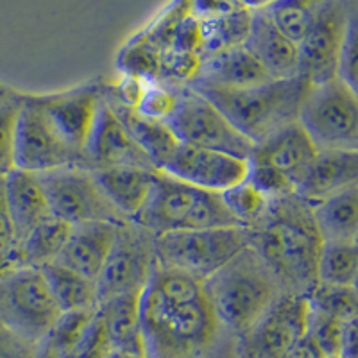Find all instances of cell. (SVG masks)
<instances>
[{
  "label": "cell",
  "instance_id": "d590c367",
  "mask_svg": "<svg viewBox=\"0 0 358 358\" xmlns=\"http://www.w3.org/2000/svg\"><path fill=\"white\" fill-rule=\"evenodd\" d=\"M306 299H308L310 308L338 319V321L348 322L357 319V287H337L317 283Z\"/></svg>",
  "mask_w": 358,
  "mask_h": 358
},
{
  "label": "cell",
  "instance_id": "7bdbcfd3",
  "mask_svg": "<svg viewBox=\"0 0 358 358\" xmlns=\"http://www.w3.org/2000/svg\"><path fill=\"white\" fill-rule=\"evenodd\" d=\"M41 344L0 324V358H38Z\"/></svg>",
  "mask_w": 358,
  "mask_h": 358
},
{
  "label": "cell",
  "instance_id": "52a82bcc",
  "mask_svg": "<svg viewBox=\"0 0 358 358\" xmlns=\"http://www.w3.org/2000/svg\"><path fill=\"white\" fill-rule=\"evenodd\" d=\"M248 244L251 229L241 226L163 233L156 236V264L203 283Z\"/></svg>",
  "mask_w": 358,
  "mask_h": 358
},
{
  "label": "cell",
  "instance_id": "8d00e7d4",
  "mask_svg": "<svg viewBox=\"0 0 358 358\" xmlns=\"http://www.w3.org/2000/svg\"><path fill=\"white\" fill-rule=\"evenodd\" d=\"M199 62V54L179 52V50L172 49L162 50L156 83L169 86V88H179V86L190 85L197 72Z\"/></svg>",
  "mask_w": 358,
  "mask_h": 358
},
{
  "label": "cell",
  "instance_id": "ee69618b",
  "mask_svg": "<svg viewBox=\"0 0 358 358\" xmlns=\"http://www.w3.org/2000/svg\"><path fill=\"white\" fill-rule=\"evenodd\" d=\"M201 47V24L194 17L188 15L176 29L169 49L179 50V52H194L199 54Z\"/></svg>",
  "mask_w": 358,
  "mask_h": 358
},
{
  "label": "cell",
  "instance_id": "5b68a950",
  "mask_svg": "<svg viewBox=\"0 0 358 358\" xmlns=\"http://www.w3.org/2000/svg\"><path fill=\"white\" fill-rule=\"evenodd\" d=\"M133 220L156 236L238 226L220 194L199 190L159 171L145 204Z\"/></svg>",
  "mask_w": 358,
  "mask_h": 358
},
{
  "label": "cell",
  "instance_id": "4dcf8cb0",
  "mask_svg": "<svg viewBox=\"0 0 358 358\" xmlns=\"http://www.w3.org/2000/svg\"><path fill=\"white\" fill-rule=\"evenodd\" d=\"M357 242H322L317 260V283L337 287H357Z\"/></svg>",
  "mask_w": 358,
  "mask_h": 358
},
{
  "label": "cell",
  "instance_id": "d4e9b609",
  "mask_svg": "<svg viewBox=\"0 0 358 358\" xmlns=\"http://www.w3.org/2000/svg\"><path fill=\"white\" fill-rule=\"evenodd\" d=\"M140 294H122L99 303L97 317L115 353L143 357Z\"/></svg>",
  "mask_w": 358,
  "mask_h": 358
},
{
  "label": "cell",
  "instance_id": "484cf974",
  "mask_svg": "<svg viewBox=\"0 0 358 358\" xmlns=\"http://www.w3.org/2000/svg\"><path fill=\"white\" fill-rule=\"evenodd\" d=\"M92 172L104 196L126 219H133L142 210L158 174V171L143 167H110Z\"/></svg>",
  "mask_w": 358,
  "mask_h": 358
},
{
  "label": "cell",
  "instance_id": "74e56055",
  "mask_svg": "<svg viewBox=\"0 0 358 358\" xmlns=\"http://www.w3.org/2000/svg\"><path fill=\"white\" fill-rule=\"evenodd\" d=\"M190 15V0H172L171 4L156 15L155 20L140 31V36L156 45L159 50L171 47L176 29Z\"/></svg>",
  "mask_w": 358,
  "mask_h": 358
},
{
  "label": "cell",
  "instance_id": "83f0119b",
  "mask_svg": "<svg viewBox=\"0 0 358 358\" xmlns=\"http://www.w3.org/2000/svg\"><path fill=\"white\" fill-rule=\"evenodd\" d=\"M62 313L85 312L99 306L97 283L65 265L52 262L40 268Z\"/></svg>",
  "mask_w": 358,
  "mask_h": 358
},
{
  "label": "cell",
  "instance_id": "d6986e66",
  "mask_svg": "<svg viewBox=\"0 0 358 358\" xmlns=\"http://www.w3.org/2000/svg\"><path fill=\"white\" fill-rule=\"evenodd\" d=\"M315 156H317V149L312 140L306 136L299 124L294 122L273 133L264 142L257 143L252 147L249 158L260 159L271 167L278 169L281 174H285L290 179L294 188H297L305 179L308 169L312 167Z\"/></svg>",
  "mask_w": 358,
  "mask_h": 358
},
{
  "label": "cell",
  "instance_id": "3957f363",
  "mask_svg": "<svg viewBox=\"0 0 358 358\" xmlns=\"http://www.w3.org/2000/svg\"><path fill=\"white\" fill-rule=\"evenodd\" d=\"M201 285L217 317L235 337L245 334L283 294L273 271L251 244Z\"/></svg>",
  "mask_w": 358,
  "mask_h": 358
},
{
  "label": "cell",
  "instance_id": "8992f818",
  "mask_svg": "<svg viewBox=\"0 0 358 358\" xmlns=\"http://www.w3.org/2000/svg\"><path fill=\"white\" fill-rule=\"evenodd\" d=\"M297 124L317 151H358V92L341 79L310 85Z\"/></svg>",
  "mask_w": 358,
  "mask_h": 358
},
{
  "label": "cell",
  "instance_id": "1f68e13d",
  "mask_svg": "<svg viewBox=\"0 0 358 358\" xmlns=\"http://www.w3.org/2000/svg\"><path fill=\"white\" fill-rule=\"evenodd\" d=\"M322 4L324 0H278L265 8V11L281 33L299 43L317 17Z\"/></svg>",
  "mask_w": 358,
  "mask_h": 358
},
{
  "label": "cell",
  "instance_id": "30bf717a",
  "mask_svg": "<svg viewBox=\"0 0 358 358\" xmlns=\"http://www.w3.org/2000/svg\"><path fill=\"white\" fill-rule=\"evenodd\" d=\"M179 143L248 159L252 143L231 126L212 102L192 86H179L178 104L167 120Z\"/></svg>",
  "mask_w": 358,
  "mask_h": 358
},
{
  "label": "cell",
  "instance_id": "e575fe53",
  "mask_svg": "<svg viewBox=\"0 0 358 358\" xmlns=\"http://www.w3.org/2000/svg\"><path fill=\"white\" fill-rule=\"evenodd\" d=\"M24 94L0 85V179L15 169V136Z\"/></svg>",
  "mask_w": 358,
  "mask_h": 358
},
{
  "label": "cell",
  "instance_id": "7dc6e473",
  "mask_svg": "<svg viewBox=\"0 0 358 358\" xmlns=\"http://www.w3.org/2000/svg\"><path fill=\"white\" fill-rule=\"evenodd\" d=\"M285 358H324V355H322L321 351H319V348L313 344L312 338H310L308 335H305V337L292 348V351H290Z\"/></svg>",
  "mask_w": 358,
  "mask_h": 358
},
{
  "label": "cell",
  "instance_id": "4316f807",
  "mask_svg": "<svg viewBox=\"0 0 358 358\" xmlns=\"http://www.w3.org/2000/svg\"><path fill=\"white\" fill-rule=\"evenodd\" d=\"M310 208L322 242H357L358 187L348 188Z\"/></svg>",
  "mask_w": 358,
  "mask_h": 358
},
{
  "label": "cell",
  "instance_id": "f35d334b",
  "mask_svg": "<svg viewBox=\"0 0 358 358\" xmlns=\"http://www.w3.org/2000/svg\"><path fill=\"white\" fill-rule=\"evenodd\" d=\"M245 179L260 192L267 201H276L281 197L296 194V188L285 174L271 167L260 159H248V174Z\"/></svg>",
  "mask_w": 358,
  "mask_h": 358
},
{
  "label": "cell",
  "instance_id": "f907efd6",
  "mask_svg": "<svg viewBox=\"0 0 358 358\" xmlns=\"http://www.w3.org/2000/svg\"><path fill=\"white\" fill-rule=\"evenodd\" d=\"M241 2H242V0H241Z\"/></svg>",
  "mask_w": 358,
  "mask_h": 358
},
{
  "label": "cell",
  "instance_id": "836d02e7",
  "mask_svg": "<svg viewBox=\"0 0 358 358\" xmlns=\"http://www.w3.org/2000/svg\"><path fill=\"white\" fill-rule=\"evenodd\" d=\"M220 196H222L224 204L233 215L235 222L245 229L257 228L264 220L268 210V203H271L249 183L248 179H242L241 183L233 185Z\"/></svg>",
  "mask_w": 358,
  "mask_h": 358
},
{
  "label": "cell",
  "instance_id": "8fae6325",
  "mask_svg": "<svg viewBox=\"0 0 358 358\" xmlns=\"http://www.w3.org/2000/svg\"><path fill=\"white\" fill-rule=\"evenodd\" d=\"M62 167H86L83 152L66 142L33 95L24 94L15 136V169L45 174Z\"/></svg>",
  "mask_w": 358,
  "mask_h": 358
},
{
  "label": "cell",
  "instance_id": "681fc988",
  "mask_svg": "<svg viewBox=\"0 0 358 358\" xmlns=\"http://www.w3.org/2000/svg\"><path fill=\"white\" fill-rule=\"evenodd\" d=\"M324 358H342V357H324Z\"/></svg>",
  "mask_w": 358,
  "mask_h": 358
},
{
  "label": "cell",
  "instance_id": "ffe728a7",
  "mask_svg": "<svg viewBox=\"0 0 358 358\" xmlns=\"http://www.w3.org/2000/svg\"><path fill=\"white\" fill-rule=\"evenodd\" d=\"M101 95L115 113V117L126 127L133 142L145 152L156 171H162L179 145L171 126L167 122H162V120L145 117L134 106L118 101L106 85H101Z\"/></svg>",
  "mask_w": 358,
  "mask_h": 358
},
{
  "label": "cell",
  "instance_id": "2e32d148",
  "mask_svg": "<svg viewBox=\"0 0 358 358\" xmlns=\"http://www.w3.org/2000/svg\"><path fill=\"white\" fill-rule=\"evenodd\" d=\"M83 158L90 171L110 167H143L156 171L104 99H101L92 129L83 147Z\"/></svg>",
  "mask_w": 358,
  "mask_h": 358
},
{
  "label": "cell",
  "instance_id": "60d3db41",
  "mask_svg": "<svg viewBox=\"0 0 358 358\" xmlns=\"http://www.w3.org/2000/svg\"><path fill=\"white\" fill-rule=\"evenodd\" d=\"M344 326H346L344 321H338V319L330 317V315H324V313H319L310 308L306 335L312 338L313 344L319 348V351L324 357H338Z\"/></svg>",
  "mask_w": 358,
  "mask_h": 358
},
{
  "label": "cell",
  "instance_id": "b9f144b4",
  "mask_svg": "<svg viewBox=\"0 0 358 358\" xmlns=\"http://www.w3.org/2000/svg\"><path fill=\"white\" fill-rule=\"evenodd\" d=\"M178 104V88H169L159 83H147L136 110L155 120L167 122Z\"/></svg>",
  "mask_w": 358,
  "mask_h": 358
},
{
  "label": "cell",
  "instance_id": "6da1fadb",
  "mask_svg": "<svg viewBox=\"0 0 358 358\" xmlns=\"http://www.w3.org/2000/svg\"><path fill=\"white\" fill-rule=\"evenodd\" d=\"M140 328L143 358H236L201 281L158 264L140 294Z\"/></svg>",
  "mask_w": 358,
  "mask_h": 358
},
{
  "label": "cell",
  "instance_id": "ac0fdd59",
  "mask_svg": "<svg viewBox=\"0 0 358 358\" xmlns=\"http://www.w3.org/2000/svg\"><path fill=\"white\" fill-rule=\"evenodd\" d=\"M244 47L264 66L271 79H290L299 76L297 43L281 33L265 9L251 11V29Z\"/></svg>",
  "mask_w": 358,
  "mask_h": 358
},
{
  "label": "cell",
  "instance_id": "7402d4cb",
  "mask_svg": "<svg viewBox=\"0 0 358 358\" xmlns=\"http://www.w3.org/2000/svg\"><path fill=\"white\" fill-rule=\"evenodd\" d=\"M358 187V151H317L296 196L310 206Z\"/></svg>",
  "mask_w": 358,
  "mask_h": 358
},
{
  "label": "cell",
  "instance_id": "d6a6232c",
  "mask_svg": "<svg viewBox=\"0 0 358 358\" xmlns=\"http://www.w3.org/2000/svg\"><path fill=\"white\" fill-rule=\"evenodd\" d=\"M162 50L140 34H134L117 56V69L127 78L156 83Z\"/></svg>",
  "mask_w": 358,
  "mask_h": 358
},
{
  "label": "cell",
  "instance_id": "44dd1931",
  "mask_svg": "<svg viewBox=\"0 0 358 358\" xmlns=\"http://www.w3.org/2000/svg\"><path fill=\"white\" fill-rule=\"evenodd\" d=\"M271 81L264 66L244 45L201 57L190 86H210L222 90H244Z\"/></svg>",
  "mask_w": 358,
  "mask_h": 358
},
{
  "label": "cell",
  "instance_id": "ab89813d",
  "mask_svg": "<svg viewBox=\"0 0 358 358\" xmlns=\"http://www.w3.org/2000/svg\"><path fill=\"white\" fill-rule=\"evenodd\" d=\"M22 267V241L15 229L4 201V188L0 179V278Z\"/></svg>",
  "mask_w": 358,
  "mask_h": 358
},
{
  "label": "cell",
  "instance_id": "ba28073f",
  "mask_svg": "<svg viewBox=\"0 0 358 358\" xmlns=\"http://www.w3.org/2000/svg\"><path fill=\"white\" fill-rule=\"evenodd\" d=\"M62 317L40 268L20 267L0 278V324L34 342H45Z\"/></svg>",
  "mask_w": 358,
  "mask_h": 358
},
{
  "label": "cell",
  "instance_id": "277c9868",
  "mask_svg": "<svg viewBox=\"0 0 358 358\" xmlns=\"http://www.w3.org/2000/svg\"><path fill=\"white\" fill-rule=\"evenodd\" d=\"M192 88L204 95L235 129L241 131L252 145H257L276 131L297 122L310 83L301 76H296L290 79H271L264 85L244 90L210 86Z\"/></svg>",
  "mask_w": 358,
  "mask_h": 358
},
{
  "label": "cell",
  "instance_id": "7a4b0ae2",
  "mask_svg": "<svg viewBox=\"0 0 358 358\" xmlns=\"http://www.w3.org/2000/svg\"><path fill=\"white\" fill-rule=\"evenodd\" d=\"M251 245L276 276L283 294L308 297L317 285L322 238L312 208L296 194L271 201L264 220L251 229Z\"/></svg>",
  "mask_w": 358,
  "mask_h": 358
},
{
  "label": "cell",
  "instance_id": "5bb4252c",
  "mask_svg": "<svg viewBox=\"0 0 358 358\" xmlns=\"http://www.w3.org/2000/svg\"><path fill=\"white\" fill-rule=\"evenodd\" d=\"M308 299L281 294L273 306L236 337V358H285L306 335Z\"/></svg>",
  "mask_w": 358,
  "mask_h": 358
},
{
  "label": "cell",
  "instance_id": "c3c4849f",
  "mask_svg": "<svg viewBox=\"0 0 358 358\" xmlns=\"http://www.w3.org/2000/svg\"><path fill=\"white\" fill-rule=\"evenodd\" d=\"M274 2H278V0H242V4L248 9H251V11H255V9H265L271 4H274Z\"/></svg>",
  "mask_w": 358,
  "mask_h": 358
},
{
  "label": "cell",
  "instance_id": "4fadbf2b",
  "mask_svg": "<svg viewBox=\"0 0 358 358\" xmlns=\"http://www.w3.org/2000/svg\"><path fill=\"white\" fill-rule=\"evenodd\" d=\"M355 22L357 0H324L315 20L297 43L299 76L310 85L337 79L342 43Z\"/></svg>",
  "mask_w": 358,
  "mask_h": 358
},
{
  "label": "cell",
  "instance_id": "e0dca14e",
  "mask_svg": "<svg viewBox=\"0 0 358 358\" xmlns=\"http://www.w3.org/2000/svg\"><path fill=\"white\" fill-rule=\"evenodd\" d=\"M66 142L83 152L101 104V85H83L59 94L33 95Z\"/></svg>",
  "mask_w": 358,
  "mask_h": 358
},
{
  "label": "cell",
  "instance_id": "9a60e30c",
  "mask_svg": "<svg viewBox=\"0 0 358 358\" xmlns=\"http://www.w3.org/2000/svg\"><path fill=\"white\" fill-rule=\"evenodd\" d=\"M159 172L199 190L222 194L233 185L245 179L248 159L235 158L212 149L179 143L172 158Z\"/></svg>",
  "mask_w": 358,
  "mask_h": 358
},
{
  "label": "cell",
  "instance_id": "603a6c76",
  "mask_svg": "<svg viewBox=\"0 0 358 358\" xmlns=\"http://www.w3.org/2000/svg\"><path fill=\"white\" fill-rule=\"evenodd\" d=\"M118 222H85L72 226L57 264L72 268L88 280L97 281L115 241Z\"/></svg>",
  "mask_w": 358,
  "mask_h": 358
},
{
  "label": "cell",
  "instance_id": "f546056e",
  "mask_svg": "<svg viewBox=\"0 0 358 358\" xmlns=\"http://www.w3.org/2000/svg\"><path fill=\"white\" fill-rule=\"evenodd\" d=\"M201 47L199 57L212 56L222 50L242 47L251 29V9L242 8L236 11L199 22Z\"/></svg>",
  "mask_w": 358,
  "mask_h": 358
},
{
  "label": "cell",
  "instance_id": "f6af8a7d",
  "mask_svg": "<svg viewBox=\"0 0 358 358\" xmlns=\"http://www.w3.org/2000/svg\"><path fill=\"white\" fill-rule=\"evenodd\" d=\"M245 8L241 0H190V17L204 22Z\"/></svg>",
  "mask_w": 358,
  "mask_h": 358
},
{
  "label": "cell",
  "instance_id": "9c48e42d",
  "mask_svg": "<svg viewBox=\"0 0 358 358\" xmlns=\"http://www.w3.org/2000/svg\"><path fill=\"white\" fill-rule=\"evenodd\" d=\"M156 267V235L126 219L117 224L115 241L97 278L99 303L122 294H140Z\"/></svg>",
  "mask_w": 358,
  "mask_h": 358
},
{
  "label": "cell",
  "instance_id": "bcb514c9",
  "mask_svg": "<svg viewBox=\"0 0 358 358\" xmlns=\"http://www.w3.org/2000/svg\"><path fill=\"white\" fill-rule=\"evenodd\" d=\"M342 358H357V319L348 321L342 331L341 341V353Z\"/></svg>",
  "mask_w": 358,
  "mask_h": 358
},
{
  "label": "cell",
  "instance_id": "f1b7e54d",
  "mask_svg": "<svg viewBox=\"0 0 358 358\" xmlns=\"http://www.w3.org/2000/svg\"><path fill=\"white\" fill-rule=\"evenodd\" d=\"M72 226L50 215L22 241V267L41 268L52 264L65 248Z\"/></svg>",
  "mask_w": 358,
  "mask_h": 358
},
{
  "label": "cell",
  "instance_id": "cb8c5ba5",
  "mask_svg": "<svg viewBox=\"0 0 358 358\" xmlns=\"http://www.w3.org/2000/svg\"><path fill=\"white\" fill-rule=\"evenodd\" d=\"M2 188H4V201L9 217L15 224L20 241H24L29 231L36 228L38 224L52 215L40 174L13 169L2 179Z\"/></svg>",
  "mask_w": 358,
  "mask_h": 358
},
{
  "label": "cell",
  "instance_id": "7c38bea8",
  "mask_svg": "<svg viewBox=\"0 0 358 358\" xmlns=\"http://www.w3.org/2000/svg\"><path fill=\"white\" fill-rule=\"evenodd\" d=\"M40 179L52 217L70 226L126 220L104 196L90 169L62 167L40 174Z\"/></svg>",
  "mask_w": 358,
  "mask_h": 358
}]
</instances>
